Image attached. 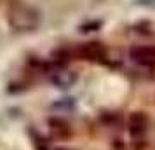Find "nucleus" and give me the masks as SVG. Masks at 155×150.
<instances>
[{"mask_svg": "<svg viewBox=\"0 0 155 150\" xmlns=\"http://www.w3.org/2000/svg\"><path fill=\"white\" fill-rule=\"evenodd\" d=\"M7 21L18 32H35L40 25V12L30 4L16 2L7 9Z\"/></svg>", "mask_w": 155, "mask_h": 150, "instance_id": "f257e3e1", "label": "nucleus"}, {"mask_svg": "<svg viewBox=\"0 0 155 150\" xmlns=\"http://www.w3.org/2000/svg\"><path fill=\"white\" fill-rule=\"evenodd\" d=\"M75 54L82 59H87V61H103L106 56V47L101 42H96V40H91V42H85L82 45H78Z\"/></svg>", "mask_w": 155, "mask_h": 150, "instance_id": "f03ea898", "label": "nucleus"}, {"mask_svg": "<svg viewBox=\"0 0 155 150\" xmlns=\"http://www.w3.org/2000/svg\"><path fill=\"white\" fill-rule=\"evenodd\" d=\"M129 56L141 66L155 68V45H136L129 51Z\"/></svg>", "mask_w": 155, "mask_h": 150, "instance_id": "7ed1b4c3", "label": "nucleus"}, {"mask_svg": "<svg viewBox=\"0 0 155 150\" xmlns=\"http://www.w3.org/2000/svg\"><path fill=\"white\" fill-rule=\"evenodd\" d=\"M78 75L75 70H70V68H64V66H56L52 70V75H51V82L54 86L61 87V89H68L71 87L75 82H77Z\"/></svg>", "mask_w": 155, "mask_h": 150, "instance_id": "20e7f679", "label": "nucleus"}, {"mask_svg": "<svg viewBox=\"0 0 155 150\" xmlns=\"http://www.w3.org/2000/svg\"><path fill=\"white\" fill-rule=\"evenodd\" d=\"M49 128H51V133L56 136V138H59V140L71 138V135H73V129H71L70 122L61 119V117H51Z\"/></svg>", "mask_w": 155, "mask_h": 150, "instance_id": "39448f33", "label": "nucleus"}, {"mask_svg": "<svg viewBox=\"0 0 155 150\" xmlns=\"http://www.w3.org/2000/svg\"><path fill=\"white\" fill-rule=\"evenodd\" d=\"M148 126V117L145 112H134L129 115V131L134 136H140L147 131Z\"/></svg>", "mask_w": 155, "mask_h": 150, "instance_id": "423d86ee", "label": "nucleus"}, {"mask_svg": "<svg viewBox=\"0 0 155 150\" xmlns=\"http://www.w3.org/2000/svg\"><path fill=\"white\" fill-rule=\"evenodd\" d=\"M99 26H101L99 21H91V23H87V25H82V26H80V32H94V30H98Z\"/></svg>", "mask_w": 155, "mask_h": 150, "instance_id": "0eeeda50", "label": "nucleus"}, {"mask_svg": "<svg viewBox=\"0 0 155 150\" xmlns=\"http://www.w3.org/2000/svg\"><path fill=\"white\" fill-rule=\"evenodd\" d=\"M136 2H138V4H143V2H147V0H136ZM153 2H155V0H150V2H148L147 5H152Z\"/></svg>", "mask_w": 155, "mask_h": 150, "instance_id": "6e6552de", "label": "nucleus"}]
</instances>
